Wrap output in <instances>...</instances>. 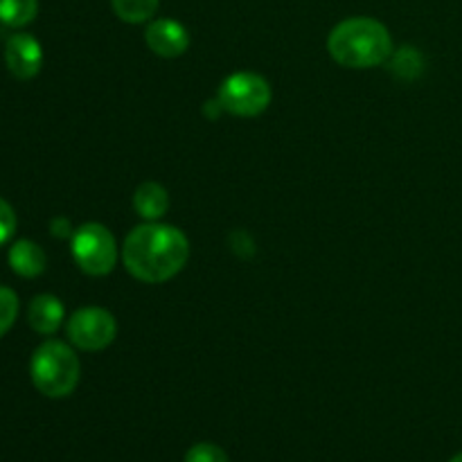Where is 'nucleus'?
Here are the masks:
<instances>
[{"label":"nucleus","instance_id":"nucleus-1","mask_svg":"<svg viewBox=\"0 0 462 462\" xmlns=\"http://www.w3.org/2000/svg\"><path fill=\"white\" fill-rule=\"evenodd\" d=\"M122 260L135 280L161 284L179 275L188 264L189 242L174 226L147 221L126 235Z\"/></svg>","mask_w":462,"mask_h":462},{"label":"nucleus","instance_id":"nucleus-2","mask_svg":"<svg viewBox=\"0 0 462 462\" xmlns=\"http://www.w3.org/2000/svg\"><path fill=\"white\" fill-rule=\"evenodd\" d=\"M328 50L334 61L343 68H374L393 57V39L386 25L368 16L341 21L328 39Z\"/></svg>","mask_w":462,"mask_h":462},{"label":"nucleus","instance_id":"nucleus-3","mask_svg":"<svg viewBox=\"0 0 462 462\" xmlns=\"http://www.w3.org/2000/svg\"><path fill=\"white\" fill-rule=\"evenodd\" d=\"M79 359L70 346L61 341H45L32 355L30 374L36 391L45 397L70 395L79 383Z\"/></svg>","mask_w":462,"mask_h":462},{"label":"nucleus","instance_id":"nucleus-4","mask_svg":"<svg viewBox=\"0 0 462 462\" xmlns=\"http://www.w3.org/2000/svg\"><path fill=\"white\" fill-rule=\"evenodd\" d=\"M217 102L230 116L257 117L269 108L271 86L257 72H235L224 79Z\"/></svg>","mask_w":462,"mask_h":462},{"label":"nucleus","instance_id":"nucleus-5","mask_svg":"<svg viewBox=\"0 0 462 462\" xmlns=\"http://www.w3.org/2000/svg\"><path fill=\"white\" fill-rule=\"evenodd\" d=\"M72 257L84 273L108 275L117 264V244L102 224H84L72 233Z\"/></svg>","mask_w":462,"mask_h":462},{"label":"nucleus","instance_id":"nucleus-6","mask_svg":"<svg viewBox=\"0 0 462 462\" xmlns=\"http://www.w3.org/2000/svg\"><path fill=\"white\" fill-rule=\"evenodd\" d=\"M117 323L111 311L102 307L77 310L68 320V338L75 347L86 352H99L116 341Z\"/></svg>","mask_w":462,"mask_h":462},{"label":"nucleus","instance_id":"nucleus-7","mask_svg":"<svg viewBox=\"0 0 462 462\" xmlns=\"http://www.w3.org/2000/svg\"><path fill=\"white\" fill-rule=\"evenodd\" d=\"M5 63L16 79H32V77L39 75L41 66H43L41 43L25 32L9 36L7 45H5Z\"/></svg>","mask_w":462,"mask_h":462},{"label":"nucleus","instance_id":"nucleus-8","mask_svg":"<svg viewBox=\"0 0 462 462\" xmlns=\"http://www.w3.org/2000/svg\"><path fill=\"white\" fill-rule=\"evenodd\" d=\"M144 41H147L149 50L162 59H176L189 48L188 30L183 23L174 21V18H158V21L149 23Z\"/></svg>","mask_w":462,"mask_h":462},{"label":"nucleus","instance_id":"nucleus-9","mask_svg":"<svg viewBox=\"0 0 462 462\" xmlns=\"http://www.w3.org/2000/svg\"><path fill=\"white\" fill-rule=\"evenodd\" d=\"M63 310L61 300L57 296H50V293H41V296L32 298L30 307H27V320H30V328L39 334H54L63 323Z\"/></svg>","mask_w":462,"mask_h":462},{"label":"nucleus","instance_id":"nucleus-10","mask_svg":"<svg viewBox=\"0 0 462 462\" xmlns=\"http://www.w3.org/2000/svg\"><path fill=\"white\" fill-rule=\"evenodd\" d=\"M45 253L39 244L21 239L9 248V266L21 278H39L45 271Z\"/></svg>","mask_w":462,"mask_h":462},{"label":"nucleus","instance_id":"nucleus-11","mask_svg":"<svg viewBox=\"0 0 462 462\" xmlns=\"http://www.w3.org/2000/svg\"><path fill=\"white\" fill-rule=\"evenodd\" d=\"M134 208L144 221H158L165 217L167 208H170V194L162 185L147 180L135 189Z\"/></svg>","mask_w":462,"mask_h":462},{"label":"nucleus","instance_id":"nucleus-12","mask_svg":"<svg viewBox=\"0 0 462 462\" xmlns=\"http://www.w3.org/2000/svg\"><path fill=\"white\" fill-rule=\"evenodd\" d=\"M39 12V0H0V23L7 27L30 25Z\"/></svg>","mask_w":462,"mask_h":462},{"label":"nucleus","instance_id":"nucleus-13","mask_svg":"<svg viewBox=\"0 0 462 462\" xmlns=\"http://www.w3.org/2000/svg\"><path fill=\"white\" fill-rule=\"evenodd\" d=\"M113 12L117 14V18L131 25H138V23L149 21L153 18V14L158 12V5L161 0H111Z\"/></svg>","mask_w":462,"mask_h":462},{"label":"nucleus","instance_id":"nucleus-14","mask_svg":"<svg viewBox=\"0 0 462 462\" xmlns=\"http://www.w3.org/2000/svg\"><path fill=\"white\" fill-rule=\"evenodd\" d=\"M393 70L404 75L406 79L418 77L422 72V54L415 48H402L400 52L393 57Z\"/></svg>","mask_w":462,"mask_h":462},{"label":"nucleus","instance_id":"nucleus-15","mask_svg":"<svg viewBox=\"0 0 462 462\" xmlns=\"http://www.w3.org/2000/svg\"><path fill=\"white\" fill-rule=\"evenodd\" d=\"M18 316V296L7 287H0V337L7 334Z\"/></svg>","mask_w":462,"mask_h":462},{"label":"nucleus","instance_id":"nucleus-16","mask_svg":"<svg viewBox=\"0 0 462 462\" xmlns=\"http://www.w3.org/2000/svg\"><path fill=\"white\" fill-rule=\"evenodd\" d=\"M185 462H228V456L221 447L210 445V442H201L194 445L185 456Z\"/></svg>","mask_w":462,"mask_h":462},{"label":"nucleus","instance_id":"nucleus-17","mask_svg":"<svg viewBox=\"0 0 462 462\" xmlns=\"http://www.w3.org/2000/svg\"><path fill=\"white\" fill-rule=\"evenodd\" d=\"M14 230H16V215H14L12 206L5 199H0V246L12 239Z\"/></svg>","mask_w":462,"mask_h":462},{"label":"nucleus","instance_id":"nucleus-18","mask_svg":"<svg viewBox=\"0 0 462 462\" xmlns=\"http://www.w3.org/2000/svg\"><path fill=\"white\" fill-rule=\"evenodd\" d=\"M50 228H52L54 237H70V224L66 219H54Z\"/></svg>","mask_w":462,"mask_h":462},{"label":"nucleus","instance_id":"nucleus-19","mask_svg":"<svg viewBox=\"0 0 462 462\" xmlns=\"http://www.w3.org/2000/svg\"><path fill=\"white\" fill-rule=\"evenodd\" d=\"M449 462H462V454H458V456H454V458H451Z\"/></svg>","mask_w":462,"mask_h":462}]
</instances>
